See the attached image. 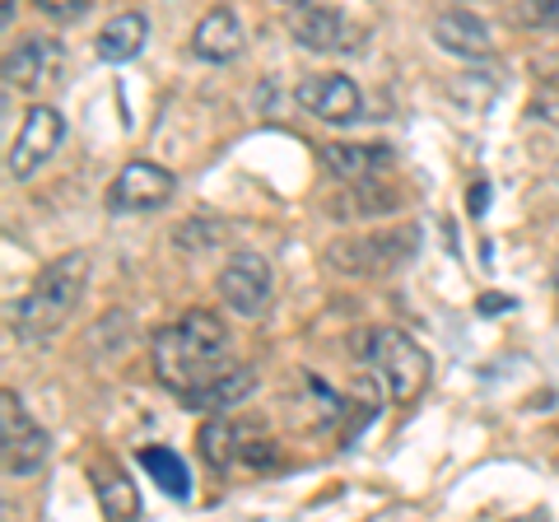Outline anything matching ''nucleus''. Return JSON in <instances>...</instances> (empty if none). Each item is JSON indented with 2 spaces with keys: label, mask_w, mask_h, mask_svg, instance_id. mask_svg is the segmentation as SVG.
I'll use <instances>...</instances> for the list:
<instances>
[{
  "label": "nucleus",
  "mask_w": 559,
  "mask_h": 522,
  "mask_svg": "<svg viewBox=\"0 0 559 522\" xmlns=\"http://www.w3.org/2000/svg\"><path fill=\"white\" fill-rule=\"evenodd\" d=\"M84 285H90V257L84 252H66L51 266H43V275L33 281V289L24 294V304L14 308V336L20 341H43L57 327H66V318L75 312Z\"/></svg>",
  "instance_id": "1"
},
{
  "label": "nucleus",
  "mask_w": 559,
  "mask_h": 522,
  "mask_svg": "<svg viewBox=\"0 0 559 522\" xmlns=\"http://www.w3.org/2000/svg\"><path fill=\"white\" fill-rule=\"evenodd\" d=\"M359 355L378 373V382L388 388V396L396 406H415L419 396H425L429 378H433L429 351H419V345L406 332H396V327H378V332H369V341L359 345Z\"/></svg>",
  "instance_id": "2"
},
{
  "label": "nucleus",
  "mask_w": 559,
  "mask_h": 522,
  "mask_svg": "<svg viewBox=\"0 0 559 522\" xmlns=\"http://www.w3.org/2000/svg\"><path fill=\"white\" fill-rule=\"evenodd\" d=\"M173 191H178V178H173L168 168L150 164V159H131L117 173V182L108 191V205L117 215H154L173 201Z\"/></svg>",
  "instance_id": "3"
},
{
  "label": "nucleus",
  "mask_w": 559,
  "mask_h": 522,
  "mask_svg": "<svg viewBox=\"0 0 559 522\" xmlns=\"http://www.w3.org/2000/svg\"><path fill=\"white\" fill-rule=\"evenodd\" d=\"M66 141V117L51 108V103H38V108H28L20 135H14L10 145V178L14 182H28L33 173H38L51 154H57V145Z\"/></svg>",
  "instance_id": "4"
},
{
  "label": "nucleus",
  "mask_w": 559,
  "mask_h": 522,
  "mask_svg": "<svg viewBox=\"0 0 559 522\" xmlns=\"http://www.w3.org/2000/svg\"><path fill=\"white\" fill-rule=\"evenodd\" d=\"M289 33H294V43H299V47H308V51H331V57L364 47V28L349 20V14L331 10V5H304V10L289 20Z\"/></svg>",
  "instance_id": "5"
},
{
  "label": "nucleus",
  "mask_w": 559,
  "mask_h": 522,
  "mask_svg": "<svg viewBox=\"0 0 559 522\" xmlns=\"http://www.w3.org/2000/svg\"><path fill=\"white\" fill-rule=\"evenodd\" d=\"M294 98H299V108L308 117L331 121V127L355 121L359 108H364V94H359V84L349 75H308L299 90H294Z\"/></svg>",
  "instance_id": "6"
},
{
  "label": "nucleus",
  "mask_w": 559,
  "mask_h": 522,
  "mask_svg": "<svg viewBox=\"0 0 559 522\" xmlns=\"http://www.w3.org/2000/svg\"><path fill=\"white\" fill-rule=\"evenodd\" d=\"M219 294H224V304H229L234 312L257 318V312L271 304V266H266V257L261 252H238L229 266L219 271Z\"/></svg>",
  "instance_id": "7"
},
{
  "label": "nucleus",
  "mask_w": 559,
  "mask_h": 522,
  "mask_svg": "<svg viewBox=\"0 0 559 522\" xmlns=\"http://www.w3.org/2000/svg\"><path fill=\"white\" fill-rule=\"evenodd\" d=\"M433 43L443 51L462 61H480V57H495V33L480 14H466V10H448L433 20Z\"/></svg>",
  "instance_id": "8"
},
{
  "label": "nucleus",
  "mask_w": 559,
  "mask_h": 522,
  "mask_svg": "<svg viewBox=\"0 0 559 522\" xmlns=\"http://www.w3.org/2000/svg\"><path fill=\"white\" fill-rule=\"evenodd\" d=\"M191 47H197V57L215 61V66H229L238 51H242V24L234 10H210L205 20L197 24L191 33Z\"/></svg>",
  "instance_id": "9"
},
{
  "label": "nucleus",
  "mask_w": 559,
  "mask_h": 522,
  "mask_svg": "<svg viewBox=\"0 0 559 522\" xmlns=\"http://www.w3.org/2000/svg\"><path fill=\"white\" fill-rule=\"evenodd\" d=\"M322 164L336 173L341 182H369L378 168H388L392 164V150L388 145H322Z\"/></svg>",
  "instance_id": "10"
},
{
  "label": "nucleus",
  "mask_w": 559,
  "mask_h": 522,
  "mask_svg": "<svg viewBox=\"0 0 559 522\" xmlns=\"http://www.w3.org/2000/svg\"><path fill=\"white\" fill-rule=\"evenodd\" d=\"M61 66V47L51 38H28L20 43V51H10L5 61V80L20 84V90H38V84Z\"/></svg>",
  "instance_id": "11"
},
{
  "label": "nucleus",
  "mask_w": 559,
  "mask_h": 522,
  "mask_svg": "<svg viewBox=\"0 0 559 522\" xmlns=\"http://www.w3.org/2000/svg\"><path fill=\"white\" fill-rule=\"evenodd\" d=\"M145 38H150V20L140 10H127V14H117V20H108V28L98 33V57L103 61H131V57H140Z\"/></svg>",
  "instance_id": "12"
},
{
  "label": "nucleus",
  "mask_w": 559,
  "mask_h": 522,
  "mask_svg": "<svg viewBox=\"0 0 559 522\" xmlns=\"http://www.w3.org/2000/svg\"><path fill=\"white\" fill-rule=\"evenodd\" d=\"M90 481H94V495H98L103 518H135V513H140L135 485L121 476L112 462H94V466H90Z\"/></svg>",
  "instance_id": "13"
},
{
  "label": "nucleus",
  "mask_w": 559,
  "mask_h": 522,
  "mask_svg": "<svg viewBox=\"0 0 559 522\" xmlns=\"http://www.w3.org/2000/svg\"><path fill=\"white\" fill-rule=\"evenodd\" d=\"M252 388H257V373L248 369V364H229L210 388L191 402V411H210V415H224L229 406H242L252 396Z\"/></svg>",
  "instance_id": "14"
},
{
  "label": "nucleus",
  "mask_w": 559,
  "mask_h": 522,
  "mask_svg": "<svg viewBox=\"0 0 559 522\" xmlns=\"http://www.w3.org/2000/svg\"><path fill=\"white\" fill-rule=\"evenodd\" d=\"M140 466H145L150 481L159 485L164 495H173V499L191 495V472H187V462L173 448H145V452H140Z\"/></svg>",
  "instance_id": "15"
},
{
  "label": "nucleus",
  "mask_w": 559,
  "mask_h": 522,
  "mask_svg": "<svg viewBox=\"0 0 559 522\" xmlns=\"http://www.w3.org/2000/svg\"><path fill=\"white\" fill-rule=\"evenodd\" d=\"M0 448H5V472L10 476H33L47 462V452H51L47 429H38V425L20 429L14 439H0Z\"/></svg>",
  "instance_id": "16"
},
{
  "label": "nucleus",
  "mask_w": 559,
  "mask_h": 522,
  "mask_svg": "<svg viewBox=\"0 0 559 522\" xmlns=\"http://www.w3.org/2000/svg\"><path fill=\"white\" fill-rule=\"evenodd\" d=\"M234 439H238V434H234V425L229 420H219V415H215V420H205V429H201V458L210 462V466H215V472H224V466H234V458H238V448H234Z\"/></svg>",
  "instance_id": "17"
},
{
  "label": "nucleus",
  "mask_w": 559,
  "mask_h": 522,
  "mask_svg": "<svg viewBox=\"0 0 559 522\" xmlns=\"http://www.w3.org/2000/svg\"><path fill=\"white\" fill-rule=\"evenodd\" d=\"M33 420H28V411H24V402L14 392H5L0 396V439H14L20 429H28Z\"/></svg>",
  "instance_id": "18"
},
{
  "label": "nucleus",
  "mask_w": 559,
  "mask_h": 522,
  "mask_svg": "<svg viewBox=\"0 0 559 522\" xmlns=\"http://www.w3.org/2000/svg\"><path fill=\"white\" fill-rule=\"evenodd\" d=\"M532 117H540L546 127H559V90H555V84L532 98Z\"/></svg>",
  "instance_id": "19"
},
{
  "label": "nucleus",
  "mask_w": 559,
  "mask_h": 522,
  "mask_svg": "<svg viewBox=\"0 0 559 522\" xmlns=\"http://www.w3.org/2000/svg\"><path fill=\"white\" fill-rule=\"evenodd\" d=\"M38 10L51 14V20H75L84 10V0H38Z\"/></svg>",
  "instance_id": "20"
},
{
  "label": "nucleus",
  "mask_w": 559,
  "mask_h": 522,
  "mask_svg": "<svg viewBox=\"0 0 559 522\" xmlns=\"http://www.w3.org/2000/svg\"><path fill=\"white\" fill-rule=\"evenodd\" d=\"M527 20H532V24L559 20V0H527Z\"/></svg>",
  "instance_id": "21"
},
{
  "label": "nucleus",
  "mask_w": 559,
  "mask_h": 522,
  "mask_svg": "<svg viewBox=\"0 0 559 522\" xmlns=\"http://www.w3.org/2000/svg\"><path fill=\"white\" fill-rule=\"evenodd\" d=\"M485 201H489V187H485V182H476V197H471V211L480 215V211H485Z\"/></svg>",
  "instance_id": "22"
},
{
  "label": "nucleus",
  "mask_w": 559,
  "mask_h": 522,
  "mask_svg": "<svg viewBox=\"0 0 559 522\" xmlns=\"http://www.w3.org/2000/svg\"><path fill=\"white\" fill-rule=\"evenodd\" d=\"M555 289H559V261H555Z\"/></svg>",
  "instance_id": "23"
}]
</instances>
